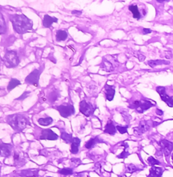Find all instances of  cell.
<instances>
[{
    "label": "cell",
    "instance_id": "e0dca14e",
    "mask_svg": "<svg viewBox=\"0 0 173 177\" xmlns=\"http://www.w3.org/2000/svg\"><path fill=\"white\" fill-rule=\"evenodd\" d=\"M104 133H108V134L111 135L116 134V133H117V127L114 126V124L113 122L112 121H109L107 123L106 126H105Z\"/></svg>",
    "mask_w": 173,
    "mask_h": 177
},
{
    "label": "cell",
    "instance_id": "4dcf8cb0",
    "mask_svg": "<svg viewBox=\"0 0 173 177\" xmlns=\"http://www.w3.org/2000/svg\"><path fill=\"white\" fill-rule=\"evenodd\" d=\"M127 148H128V145L126 146V147H124V151L121 153V154L119 155V156H117V158H122V159H125V158H127L129 155H130L129 152L126 150V149H127Z\"/></svg>",
    "mask_w": 173,
    "mask_h": 177
},
{
    "label": "cell",
    "instance_id": "6da1fadb",
    "mask_svg": "<svg viewBox=\"0 0 173 177\" xmlns=\"http://www.w3.org/2000/svg\"><path fill=\"white\" fill-rule=\"evenodd\" d=\"M10 21L12 23L15 31L18 34H24L32 28V21L24 14H14L10 16Z\"/></svg>",
    "mask_w": 173,
    "mask_h": 177
},
{
    "label": "cell",
    "instance_id": "d6986e66",
    "mask_svg": "<svg viewBox=\"0 0 173 177\" xmlns=\"http://www.w3.org/2000/svg\"><path fill=\"white\" fill-rule=\"evenodd\" d=\"M162 172V168L152 166L150 170V175L148 177H161Z\"/></svg>",
    "mask_w": 173,
    "mask_h": 177
},
{
    "label": "cell",
    "instance_id": "7c38bea8",
    "mask_svg": "<svg viewBox=\"0 0 173 177\" xmlns=\"http://www.w3.org/2000/svg\"><path fill=\"white\" fill-rule=\"evenodd\" d=\"M13 146L11 144L3 143L1 144V156L8 158L12 154Z\"/></svg>",
    "mask_w": 173,
    "mask_h": 177
},
{
    "label": "cell",
    "instance_id": "d6a6232c",
    "mask_svg": "<svg viewBox=\"0 0 173 177\" xmlns=\"http://www.w3.org/2000/svg\"><path fill=\"white\" fill-rule=\"evenodd\" d=\"M127 128L128 126H122L118 125L117 126V129L119 131L120 134H124V133H127Z\"/></svg>",
    "mask_w": 173,
    "mask_h": 177
},
{
    "label": "cell",
    "instance_id": "2e32d148",
    "mask_svg": "<svg viewBox=\"0 0 173 177\" xmlns=\"http://www.w3.org/2000/svg\"><path fill=\"white\" fill-rule=\"evenodd\" d=\"M104 141L101 139L99 137H95L94 138H91L88 141L85 143V147L87 148V149H91L93 148L94 146H95L97 143H103Z\"/></svg>",
    "mask_w": 173,
    "mask_h": 177
},
{
    "label": "cell",
    "instance_id": "ba28073f",
    "mask_svg": "<svg viewBox=\"0 0 173 177\" xmlns=\"http://www.w3.org/2000/svg\"><path fill=\"white\" fill-rule=\"evenodd\" d=\"M94 109L93 105L90 103H87L85 100H83L80 103V111L83 114L86 116H90L93 114Z\"/></svg>",
    "mask_w": 173,
    "mask_h": 177
},
{
    "label": "cell",
    "instance_id": "8992f818",
    "mask_svg": "<svg viewBox=\"0 0 173 177\" xmlns=\"http://www.w3.org/2000/svg\"><path fill=\"white\" fill-rule=\"evenodd\" d=\"M41 72L40 70L35 69L32 73H30L29 75L27 76L25 78L26 83H28L29 85H32L34 86H37L39 85V76H40Z\"/></svg>",
    "mask_w": 173,
    "mask_h": 177
},
{
    "label": "cell",
    "instance_id": "5b68a950",
    "mask_svg": "<svg viewBox=\"0 0 173 177\" xmlns=\"http://www.w3.org/2000/svg\"><path fill=\"white\" fill-rule=\"evenodd\" d=\"M58 112H60L61 116L68 118L74 114V108L73 105H60L56 107Z\"/></svg>",
    "mask_w": 173,
    "mask_h": 177
},
{
    "label": "cell",
    "instance_id": "4316f807",
    "mask_svg": "<svg viewBox=\"0 0 173 177\" xmlns=\"http://www.w3.org/2000/svg\"><path fill=\"white\" fill-rule=\"evenodd\" d=\"M53 122V119L51 117H47L45 118H39L38 123L41 126H48Z\"/></svg>",
    "mask_w": 173,
    "mask_h": 177
},
{
    "label": "cell",
    "instance_id": "5bb4252c",
    "mask_svg": "<svg viewBox=\"0 0 173 177\" xmlns=\"http://www.w3.org/2000/svg\"><path fill=\"white\" fill-rule=\"evenodd\" d=\"M58 18H55V17H52L49 15L45 14L43 17V25L45 28H50L52 24L54 23H58Z\"/></svg>",
    "mask_w": 173,
    "mask_h": 177
},
{
    "label": "cell",
    "instance_id": "4fadbf2b",
    "mask_svg": "<svg viewBox=\"0 0 173 177\" xmlns=\"http://www.w3.org/2000/svg\"><path fill=\"white\" fill-rule=\"evenodd\" d=\"M38 169H26L22 170L20 173V176L22 177H38Z\"/></svg>",
    "mask_w": 173,
    "mask_h": 177
},
{
    "label": "cell",
    "instance_id": "9a60e30c",
    "mask_svg": "<svg viewBox=\"0 0 173 177\" xmlns=\"http://www.w3.org/2000/svg\"><path fill=\"white\" fill-rule=\"evenodd\" d=\"M105 91H106V97L107 100L108 101H112L115 95V89L114 87L110 85L106 84L105 85Z\"/></svg>",
    "mask_w": 173,
    "mask_h": 177
},
{
    "label": "cell",
    "instance_id": "30bf717a",
    "mask_svg": "<svg viewBox=\"0 0 173 177\" xmlns=\"http://www.w3.org/2000/svg\"><path fill=\"white\" fill-rule=\"evenodd\" d=\"M58 139V135L53 132L51 129H44L41 132V135L40 136L41 140H57Z\"/></svg>",
    "mask_w": 173,
    "mask_h": 177
},
{
    "label": "cell",
    "instance_id": "74e56055",
    "mask_svg": "<svg viewBox=\"0 0 173 177\" xmlns=\"http://www.w3.org/2000/svg\"><path fill=\"white\" fill-rule=\"evenodd\" d=\"M172 162H173V154L172 155Z\"/></svg>",
    "mask_w": 173,
    "mask_h": 177
},
{
    "label": "cell",
    "instance_id": "3957f363",
    "mask_svg": "<svg viewBox=\"0 0 173 177\" xmlns=\"http://www.w3.org/2000/svg\"><path fill=\"white\" fill-rule=\"evenodd\" d=\"M20 60L16 51H7L4 56V64L7 68H14L19 64Z\"/></svg>",
    "mask_w": 173,
    "mask_h": 177
},
{
    "label": "cell",
    "instance_id": "9c48e42d",
    "mask_svg": "<svg viewBox=\"0 0 173 177\" xmlns=\"http://www.w3.org/2000/svg\"><path fill=\"white\" fill-rule=\"evenodd\" d=\"M160 145L161 147V149L166 156H168L173 150V143L168 141L167 140H162L160 142Z\"/></svg>",
    "mask_w": 173,
    "mask_h": 177
},
{
    "label": "cell",
    "instance_id": "e575fe53",
    "mask_svg": "<svg viewBox=\"0 0 173 177\" xmlns=\"http://www.w3.org/2000/svg\"><path fill=\"white\" fill-rule=\"evenodd\" d=\"M30 94V92L29 91H26V92L24 93L23 95H22L20 97H18V99H17V100H23L24 99H25V98H27V97L28 96V95Z\"/></svg>",
    "mask_w": 173,
    "mask_h": 177
},
{
    "label": "cell",
    "instance_id": "44dd1931",
    "mask_svg": "<svg viewBox=\"0 0 173 177\" xmlns=\"http://www.w3.org/2000/svg\"><path fill=\"white\" fill-rule=\"evenodd\" d=\"M68 37V33L66 31L62 30H59L56 32V39L57 41H63L66 40Z\"/></svg>",
    "mask_w": 173,
    "mask_h": 177
},
{
    "label": "cell",
    "instance_id": "d590c367",
    "mask_svg": "<svg viewBox=\"0 0 173 177\" xmlns=\"http://www.w3.org/2000/svg\"><path fill=\"white\" fill-rule=\"evenodd\" d=\"M143 34H149L152 32V30L150 29V28H143Z\"/></svg>",
    "mask_w": 173,
    "mask_h": 177
},
{
    "label": "cell",
    "instance_id": "52a82bcc",
    "mask_svg": "<svg viewBox=\"0 0 173 177\" xmlns=\"http://www.w3.org/2000/svg\"><path fill=\"white\" fill-rule=\"evenodd\" d=\"M156 91L160 95L161 99L162 101L166 103L169 107H173V96L170 97L166 92V89L164 87H157Z\"/></svg>",
    "mask_w": 173,
    "mask_h": 177
},
{
    "label": "cell",
    "instance_id": "7402d4cb",
    "mask_svg": "<svg viewBox=\"0 0 173 177\" xmlns=\"http://www.w3.org/2000/svg\"><path fill=\"white\" fill-rule=\"evenodd\" d=\"M129 10L132 12L133 15V18H136L137 20L140 19L141 18V14H140L139 10H138V7L136 5H131L129 7Z\"/></svg>",
    "mask_w": 173,
    "mask_h": 177
},
{
    "label": "cell",
    "instance_id": "cb8c5ba5",
    "mask_svg": "<svg viewBox=\"0 0 173 177\" xmlns=\"http://www.w3.org/2000/svg\"><path fill=\"white\" fill-rule=\"evenodd\" d=\"M21 84V83L20 82V80L18 79H16V78H12L10 80V81L9 83V84L8 85V91H11L12 89H14L15 87L18 86V85H20Z\"/></svg>",
    "mask_w": 173,
    "mask_h": 177
},
{
    "label": "cell",
    "instance_id": "8d00e7d4",
    "mask_svg": "<svg viewBox=\"0 0 173 177\" xmlns=\"http://www.w3.org/2000/svg\"><path fill=\"white\" fill-rule=\"evenodd\" d=\"M72 14H82V11H77V10H74L73 11V12H72Z\"/></svg>",
    "mask_w": 173,
    "mask_h": 177
},
{
    "label": "cell",
    "instance_id": "ffe728a7",
    "mask_svg": "<svg viewBox=\"0 0 173 177\" xmlns=\"http://www.w3.org/2000/svg\"><path fill=\"white\" fill-rule=\"evenodd\" d=\"M14 161L15 166H23L26 162L25 159L21 158L20 154L16 152H15L14 154Z\"/></svg>",
    "mask_w": 173,
    "mask_h": 177
},
{
    "label": "cell",
    "instance_id": "8fae6325",
    "mask_svg": "<svg viewBox=\"0 0 173 177\" xmlns=\"http://www.w3.org/2000/svg\"><path fill=\"white\" fill-rule=\"evenodd\" d=\"M150 125L148 124V121H143L141 122H140L139 125L138 127L134 128L133 130H134V133L137 135H141L143 134V133H145L148 131L149 129H150Z\"/></svg>",
    "mask_w": 173,
    "mask_h": 177
},
{
    "label": "cell",
    "instance_id": "ac0fdd59",
    "mask_svg": "<svg viewBox=\"0 0 173 177\" xmlns=\"http://www.w3.org/2000/svg\"><path fill=\"white\" fill-rule=\"evenodd\" d=\"M80 143V139L78 137H74L71 143V152L73 154H76L78 152V147Z\"/></svg>",
    "mask_w": 173,
    "mask_h": 177
},
{
    "label": "cell",
    "instance_id": "277c9868",
    "mask_svg": "<svg viewBox=\"0 0 173 177\" xmlns=\"http://www.w3.org/2000/svg\"><path fill=\"white\" fill-rule=\"evenodd\" d=\"M154 106V104L147 100H137L131 104L129 108L135 109L139 113H143Z\"/></svg>",
    "mask_w": 173,
    "mask_h": 177
},
{
    "label": "cell",
    "instance_id": "f1b7e54d",
    "mask_svg": "<svg viewBox=\"0 0 173 177\" xmlns=\"http://www.w3.org/2000/svg\"><path fill=\"white\" fill-rule=\"evenodd\" d=\"M58 96H59L58 91L55 90V91H52L51 93H49V94L47 96V97H48L47 99L51 103H54V102L56 101L57 99H58Z\"/></svg>",
    "mask_w": 173,
    "mask_h": 177
},
{
    "label": "cell",
    "instance_id": "1f68e13d",
    "mask_svg": "<svg viewBox=\"0 0 173 177\" xmlns=\"http://www.w3.org/2000/svg\"><path fill=\"white\" fill-rule=\"evenodd\" d=\"M148 163L150 164V165L152 166H154L155 165H157V164H160V162L158 160H157L156 159H155L154 158H153V157H149L148 159Z\"/></svg>",
    "mask_w": 173,
    "mask_h": 177
},
{
    "label": "cell",
    "instance_id": "f35d334b",
    "mask_svg": "<svg viewBox=\"0 0 173 177\" xmlns=\"http://www.w3.org/2000/svg\"><path fill=\"white\" fill-rule=\"evenodd\" d=\"M47 177H52V176H47Z\"/></svg>",
    "mask_w": 173,
    "mask_h": 177
},
{
    "label": "cell",
    "instance_id": "484cf974",
    "mask_svg": "<svg viewBox=\"0 0 173 177\" xmlns=\"http://www.w3.org/2000/svg\"><path fill=\"white\" fill-rule=\"evenodd\" d=\"M0 26H1V28H0V32L1 34H4L6 32L7 30V27H6V21L4 20L3 16V14L0 13Z\"/></svg>",
    "mask_w": 173,
    "mask_h": 177
},
{
    "label": "cell",
    "instance_id": "83f0119b",
    "mask_svg": "<svg viewBox=\"0 0 173 177\" xmlns=\"http://www.w3.org/2000/svg\"><path fill=\"white\" fill-rule=\"evenodd\" d=\"M58 173L64 176L72 175L73 174V168H64L58 170Z\"/></svg>",
    "mask_w": 173,
    "mask_h": 177
},
{
    "label": "cell",
    "instance_id": "603a6c76",
    "mask_svg": "<svg viewBox=\"0 0 173 177\" xmlns=\"http://www.w3.org/2000/svg\"><path fill=\"white\" fill-rule=\"evenodd\" d=\"M169 61L166 60H150L148 62L149 66H150L152 68H154L156 66L162 65V64H169Z\"/></svg>",
    "mask_w": 173,
    "mask_h": 177
},
{
    "label": "cell",
    "instance_id": "f546056e",
    "mask_svg": "<svg viewBox=\"0 0 173 177\" xmlns=\"http://www.w3.org/2000/svg\"><path fill=\"white\" fill-rule=\"evenodd\" d=\"M138 170H139V169L136 166L133 164H130L126 166L125 172L126 173H133V172L138 171Z\"/></svg>",
    "mask_w": 173,
    "mask_h": 177
},
{
    "label": "cell",
    "instance_id": "d4e9b609",
    "mask_svg": "<svg viewBox=\"0 0 173 177\" xmlns=\"http://www.w3.org/2000/svg\"><path fill=\"white\" fill-rule=\"evenodd\" d=\"M61 138L68 144L72 143L74 139L71 134H68V133L66 132H62V133H61Z\"/></svg>",
    "mask_w": 173,
    "mask_h": 177
},
{
    "label": "cell",
    "instance_id": "836d02e7",
    "mask_svg": "<svg viewBox=\"0 0 173 177\" xmlns=\"http://www.w3.org/2000/svg\"><path fill=\"white\" fill-rule=\"evenodd\" d=\"M71 162L73 163L75 166H79L82 164V161L79 158H72Z\"/></svg>",
    "mask_w": 173,
    "mask_h": 177
},
{
    "label": "cell",
    "instance_id": "7a4b0ae2",
    "mask_svg": "<svg viewBox=\"0 0 173 177\" xmlns=\"http://www.w3.org/2000/svg\"><path fill=\"white\" fill-rule=\"evenodd\" d=\"M7 122L13 129L17 132H21L29 124L28 120L22 114H12L7 117Z\"/></svg>",
    "mask_w": 173,
    "mask_h": 177
}]
</instances>
